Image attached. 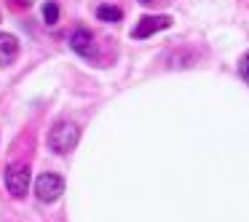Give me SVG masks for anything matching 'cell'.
<instances>
[{"label":"cell","instance_id":"cell-1","mask_svg":"<svg viewBox=\"0 0 249 222\" xmlns=\"http://www.w3.org/2000/svg\"><path fill=\"white\" fill-rule=\"evenodd\" d=\"M78 137H81V129L75 123H70V120H62V123H56L49 131V147L56 155H67L78 145Z\"/></svg>","mask_w":249,"mask_h":222},{"label":"cell","instance_id":"cell-2","mask_svg":"<svg viewBox=\"0 0 249 222\" xmlns=\"http://www.w3.org/2000/svg\"><path fill=\"white\" fill-rule=\"evenodd\" d=\"M30 166L27 163H11L6 169V190L14 198H24L30 193Z\"/></svg>","mask_w":249,"mask_h":222},{"label":"cell","instance_id":"cell-3","mask_svg":"<svg viewBox=\"0 0 249 222\" xmlns=\"http://www.w3.org/2000/svg\"><path fill=\"white\" fill-rule=\"evenodd\" d=\"M62 193H65V179H62L59 174L46 171L35 179V195H38L43 204H54Z\"/></svg>","mask_w":249,"mask_h":222},{"label":"cell","instance_id":"cell-4","mask_svg":"<svg viewBox=\"0 0 249 222\" xmlns=\"http://www.w3.org/2000/svg\"><path fill=\"white\" fill-rule=\"evenodd\" d=\"M172 27V19L169 17H145L137 22V27L131 30V38H150L153 33H158V30H166Z\"/></svg>","mask_w":249,"mask_h":222},{"label":"cell","instance_id":"cell-5","mask_svg":"<svg viewBox=\"0 0 249 222\" xmlns=\"http://www.w3.org/2000/svg\"><path fill=\"white\" fill-rule=\"evenodd\" d=\"M70 49L81 56H91L94 54V35L86 27H75L70 35Z\"/></svg>","mask_w":249,"mask_h":222},{"label":"cell","instance_id":"cell-6","mask_svg":"<svg viewBox=\"0 0 249 222\" xmlns=\"http://www.w3.org/2000/svg\"><path fill=\"white\" fill-rule=\"evenodd\" d=\"M19 54V40L8 33H0V67H8Z\"/></svg>","mask_w":249,"mask_h":222},{"label":"cell","instance_id":"cell-7","mask_svg":"<svg viewBox=\"0 0 249 222\" xmlns=\"http://www.w3.org/2000/svg\"><path fill=\"white\" fill-rule=\"evenodd\" d=\"M97 19H102V22H121V19H124V11H121L118 6L102 3V6H97Z\"/></svg>","mask_w":249,"mask_h":222},{"label":"cell","instance_id":"cell-8","mask_svg":"<svg viewBox=\"0 0 249 222\" xmlns=\"http://www.w3.org/2000/svg\"><path fill=\"white\" fill-rule=\"evenodd\" d=\"M56 19H59V6H56L54 0H49L43 6V22L46 24H56Z\"/></svg>","mask_w":249,"mask_h":222},{"label":"cell","instance_id":"cell-9","mask_svg":"<svg viewBox=\"0 0 249 222\" xmlns=\"http://www.w3.org/2000/svg\"><path fill=\"white\" fill-rule=\"evenodd\" d=\"M238 72H241V78H244V81L249 83V54H247V56H244V59H241V65H238Z\"/></svg>","mask_w":249,"mask_h":222},{"label":"cell","instance_id":"cell-10","mask_svg":"<svg viewBox=\"0 0 249 222\" xmlns=\"http://www.w3.org/2000/svg\"><path fill=\"white\" fill-rule=\"evenodd\" d=\"M8 3H14V8H27L33 0H8Z\"/></svg>","mask_w":249,"mask_h":222},{"label":"cell","instance_id":"cell-11","mask_svg":"<svg viewBox=\"0 0 249 222\" xmlns=\"http://www.w3.org/2000/svg\"><path fill=\"white\" fill-rule=\"evenodd\" d=\"M142 3H150V0H142Z\"/></svg>","mask_w":249,"mask_h":222}]
</instances>
